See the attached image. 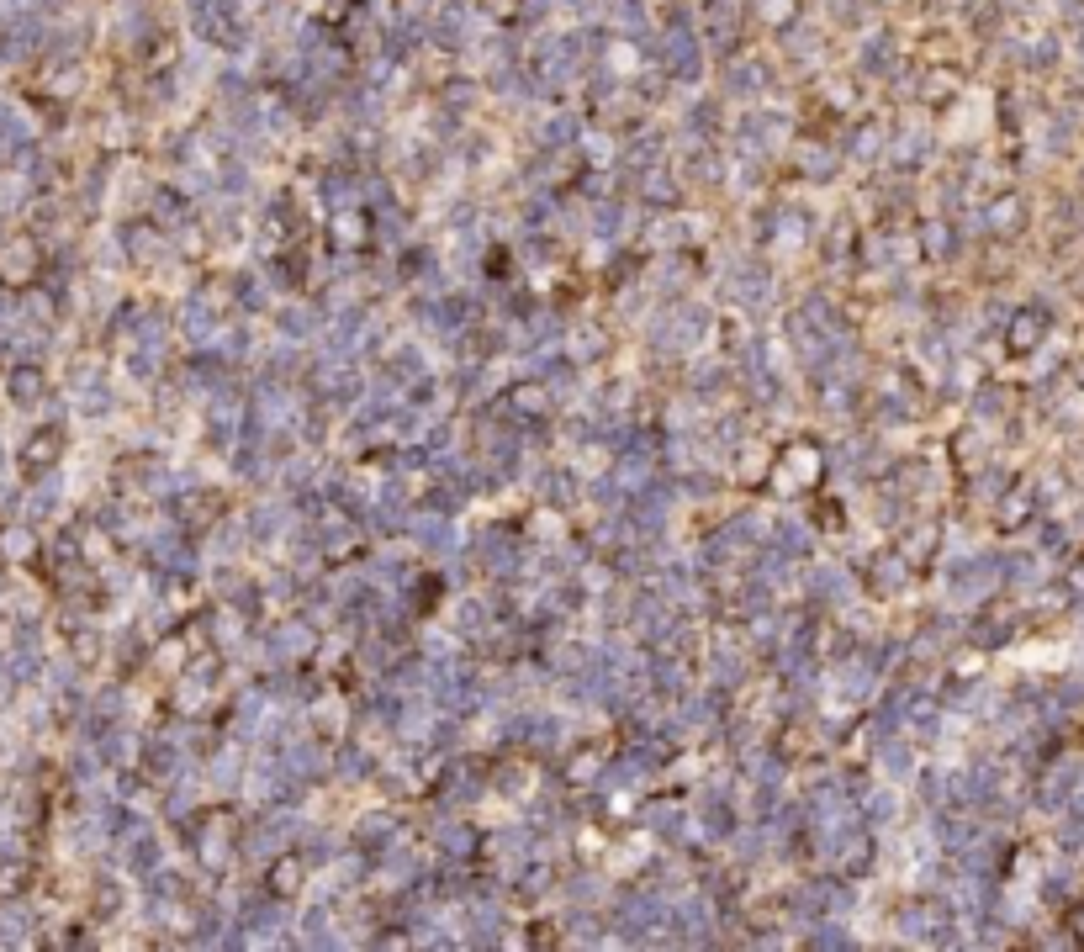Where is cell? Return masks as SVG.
<instances>
[{"label": "cell", "instance_id": "6da1fadb", "mask_svg": "<svg viewBox=\"0 0 1084 952\" xmlns=\"http://www.w3.org/2000/svg\"><path fill=\"white\" fill-rule=\"evenodd\" d=\"M0 270H6V281L27 276V249H6V254H0Z\"/></svg>", "mask_w": 1084, "mask_h": 952}]
</instances>
